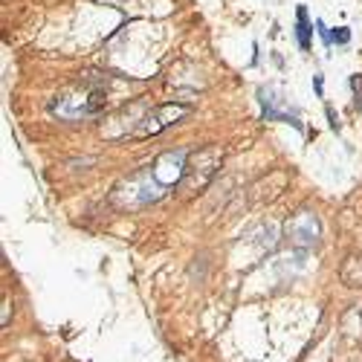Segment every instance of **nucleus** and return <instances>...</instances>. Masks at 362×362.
Instances as JSON below:
<instances>
[{
    "mask_svg": "<svg viewBox=\"0 0 362 362\" xmlns=\"http://www.w3.org/2000/svg\"><path fill=\"white\" fill-rule=\"evenodd\" d=\"M110 78L99 76V73H87L78 84L62 90L52 102H49V113L64 119V122H78V119H93L99 116L107 102H110V90H107Z\"/></svg>",
    "mask_w": 362,
    "mask_h": 362,
    "instance_id": "1",
    "label": "nucleus"
},
{
    "mask_svg": "<svg viewBox=\"0 0 362 362\" xmlns=\"http://www.w3.org/2000/svg\"><path fill=\"white\" fill-rule=\"evenodd\" d=\"M163 194H165V186L157 180L154 168H142V171L131 174L128 180H122V183H116L110 200H113V206L134 212V209H145L151 203H157Z\"/></svg>",
    "mask_w": 362,
    "mask_h": 362,
    "instance_id": "2",
    "label": "nucleus"
},
{
    "mask_svg": "<svg viewBox=\"0 0 362 362\" xmlns=\"http://www.w3.org/2000/svg\"><path fill=\"white\" fill-rule=\"evenodd\" d=\"M221 160H223V148H221V145H206V148L194 151V154L189 157V163H186L183 180H180L177 189L183 192V194L203 192L209 183H212V177L218 174Z\"/></svg>",
    "mask_w": 362,
    "mask_h": 362,
    "instance_id": "3",
    "label": "nucleus"
},
{
    "mask_svg": "<svg viewBox=\"0 0 362 362\" xmlns=\"http://www.w3.org/2000/svg\"><path fill=\"white\" fill-rule=\"evenodd\" d=\"M189 113H192V107H189V105H160V107H154V110H148V113H145V119L139 122V128L134 131V139L157 136V134H163L165 128L177 125L180 119H186Z\"/></svg>",
    "mask_w": 362,
    "mask_h": 362,
    "instance_id": "4",
    "label": "nucleus"
},
{
    "mask_svg": "<svg viewBox=\"0 0 362 362\" xmlns=\"http://www.w3.org/2000/svg\"><path fill=\"white\" fill-rule=\"evenodd\" d=\"M284 232H287V238H290V244L308 250V247H316V244H319L322 226H319V218H316L313 212H298V215H293V218L287 221Z\"/></svg>",
    "mask_w": 362,
    "mask_h": 362,
    "instance_id": "5",
    "label": "nucleus"
},
{
    "mask_svg": "<svg viewBox=\"0 0 362 362\" xmlns=\"http://www.w3.org/2000/svg\"><path fill=\"white\" fill-rule=\"evenodd\" d=\"M183 171H186V151H171V154H163L154 165V174L163 186H180L183 180Z\"/></svg>",
    "mask_w": 362,
    "mask_h": 362,
    "instance_id": "6",
    "label": "nucleus"
},
{
    "mask_svg": "<svg viewBox=\"0 0 362 362\" xmlns=\"http://www.w3.org/2000/svg\"><path fill=\"white\" fill-rule=\"evenodd\" d=\"M258 96H261V105H264L267 119H287V122H293V125L298 128V119L290 116V110H287V99H284V93H281V87H276V84L261 87Z\"/></svg>",
    "mask_w": 362,
    "mask_h": 362,
    "instance_id": "7",
    "label": "nucleus"
},
{
    "mask_svg": "<svg viewBox=\"0 0 362 362\" xmlns=\"http://www.w3.org/2000/svg\"><path fill=\"white\" fill-rule=\"evenodd\" d=\"M308 33H310V29H308V9L305 6H298V47L301 49H308Z\"/></svg>",
    "mask_w": 362,
    "mask_h": 362,
    "instance_id": "8",
    "label": "nucleus"
},
{
    "mask_svg": "<svg viewBox=\"0 0 362 362\" xmlns=\"http://www.w3.org/2000/svg\"><path fill=\"white\" fill-rule=\"evenodd\" d=\"M330 41H339V44H348V41H351V33H348V29H345V26H339V29H337V33H334V35H330Z\"/></svg>",
    "mask_w": 362,
    "mask_h": 362,
    "instance_id": "9",
    "label": "nucleus"
},
{
    "mask_svg": "<svg viewBox=\"0 0 362 362\" xmlns=\"http://www.w3.org/2000/svg\"><path fill=\"white\" fill-rule=\"evenodd\" d=\"M0 322L9 325V301H6V298H4V316H0Z\"/></svg>",
    "mask_w": 362,
    "mask_h": 362,
    "instance_id": "10",
    "label": "nucleus"
}]
</instances>
